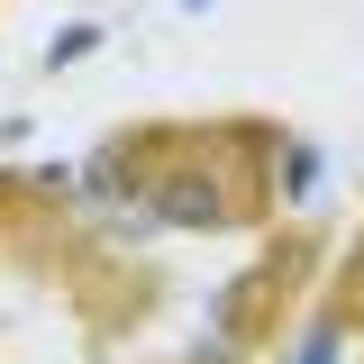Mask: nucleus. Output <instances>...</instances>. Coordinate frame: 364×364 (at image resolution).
Instances as JSON below:
<instances>
[{
    "label": "nucleus",
    "mask_w": 364,
    "mask_h": 364,
    "mask_svg": "<svg viewBox=\"0 0 364 364\" xmlns=\"http://www.w3.org/2000/svg\"><path fill=\"white\" fill-rule=\"evenodd\" d=\"M310 182H318V155H310V146H291V164H282V191H310Z\"/></svg>",
    "instance_id": "obj_2"
},
{
    "label": "nucleus",
    "mask_w": 364,
    "mask_h": 364,
    "mask_svg": "<svg viewBox=\"0 0 364 364\" xmlns=\"http://www.w3.org/2000/svg\"><path fill=\"white\" fill-rule=\"evenodd\" d=\"M91 46H100V28H91V18H73V28H64V37H55V55H46V64H82Z\"/></svg>",
    "instance_id": "obj_1"
},
{
    "label": "nucleus",
    "mask_w": 364,
    "mask_h": 364,
    "mask_svg": "<svg viewBox=\"0 0 364 364\" xmlns=\"http://www.w3.org/2000/svg\"><path fill=\"white\" fill-rule=\"evenodd\" d=\"M301 364H328V337H310V346H301Z\"/></svg>",
    "instance_id": "obj_3"
},
{
    "label": "nucleus",
    "mask_w": 364,
    "mask_h": 364,
    "mask_svg": "<svg viewBox=\"0 0 364 364\" xmlns=\"http://www.w3.org/2000/svg\"><path fill=\"white\" fill-rule=\"evenodd\" d=\"M191 9H200V0H191Z\"/></svg>",
    "instance_id": "obj_4"
}]
</instances>
